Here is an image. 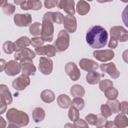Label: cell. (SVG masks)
<instances>
[{"instance_id": "obj_1", "label": "cell", "mask_w": 128, "mask_h": 128, "mask_svg": "<svg viewBox=\"0 0 128 128\" xmlns=\"http://www.w3.org/2000/svg\"><path fill=\"white\" fill-rule=\"evenodd\" d=\"M86 40L90 46L93 48L104 47L108 40V34L106 30L99 25L90 27L87 31Z\"/></svg>"}, {"instance_id": "obj_2", "label": "cell", "mask_w": 128, "mask_h": 128, "mask_svg": "<svg viewBox=\"0 0 128 128\" xmlns=\"http://www.w3.org/2000/svg\"><path fill=\"white\" fill-rule=\"evenodd\" d=\"M6 118L10 123L14 124L18 127L25 126L30 122V118L26 113L14 108L8 110Z\"/></svg>"}, {"instance_id": "obj_3", "label": "cell", "mask_w": 128, "mask_h": 128, "mask_svg": "<svg viewBox=\"0 0 128 128\" xmlns=\"http://www.w3.org/2000/svg\"><path fill=\"white\" fill-rule=\"evenodd\" d=\"M42 22L41 37L44 42H51L53 40L54 32L52 12H48L44 15Z\"/></svg>"}, {"instance_id": "obj_4", "label": "cell", "mask_w": 128, "mask_h": 128, "mask_svg": "<svg viewBox=\"0 0 128 128\" xmlns=\"http://www.w3.org/2000/svg\"><path fill=\"white\" fill-rule=\"evenodd\" d=\"M54 44L56 50L59 52H64L68 48L70 45V36L65 30H62L59 32Z\"/></svg>"}, {"instance_id": "obj_5", "label": "cell", "mask_w": 128, "mask_h": 128, "mask_svg": "<svg viewBox=\"0 0 128 128\" xmlns=\"http://www.w3.org/2000/svg\"><path fill=\"white\" fill-rule=\"evenodd\" d=\"M110 36L114 37L120 42H126L128 40V32L122 26H115L110 30Z\"/></svg>"}, {"instance_id": "obj_6", "label": "cell", "mask_w": 128, "mask_h": 128, "mask_svg": "<svg viewBox=\"0 0 128 128\" xmlns=\"http://www.w3.org/2000/svg\"><path fill=\"white\" fill-rule=\"evenodd\" d=\"M30 80L28 76L22 74L18 77L15 78L12 82L13 88L18 91L24 90L30 84Z\"/></svg>"}, {"instance_id": "obj_7", "label": "cell", "mask_w": 128, "mask_h": 128, "mask_svg": "<svg viewBox=\"0 0 128 128\" xmlns=\"http://www.w3.org/2000/svg\"><path fill=\"white\" fill-rule=\"evenodd\" d=\"M39 71L44 75L50 74L53 70V62L52 60L46 57H40L38 64Z\"/></svg>"}, {"instance_id": "obj_8", "label": "cell", "mask_w": 128, "mask_h": 128, "mask_svg": "<svg viewBox=\"0 0 128 128\" xmlns=\"http://www.w3.org/2000/svg\"><path fill=\"white\" fill-rule=\"evenodd\" d=\"M64 70L70 78L73 81L78 80L80 77V72L74 62H68L64 66Z\"/></svg>"}, {"instance_id": "obj_9", "label": "cell", "mask_w": 128, "mask_h": 128, "mask_svg": "<svg viewBox=\"0 0 128 128\" xmlns=\"http://www.w3.org/2000/svg\"><path fill=\"white\" fill-rule=\"evenodd\" d=\"M94 58L102 62H106L112 60L114 56V53L112 50H96L93 52Z\"/></svg>"}, {"instance_id": "obj_10", "label": "cell", "mask_w": 128, "mask_h": 128, "mask_svg": "<svg viewBox=\"0 0 128 128\" xmlns=\"http://www.w3.org/2000/svg\"><path fill=\"white\" fill-rule=\"evenodd\" d=\"M100 68L102 72L108 74L112 78L116 79L120 76V72L113 62L102 64L100 66Z\"/></svg>"}, {"instance_id": "obj_11", "label": "cell", "mask_w": 128, "mask_h": 128, "mask_svg": "<svg viewBox=\"0 0 128 128\" xmlns=\"http://www.w3.org/2000/svg\"><path fill=\"white\" fill-rule=\"evenodd\" d=\"M14 20L16 26L19 27H26L31 24L32 17V15L28 13L16 14L14 16Z\"/></svg>"}, {"instance_id": "obj_12", "label": "cell", "mask_w": 128, "mask_h": 128, "mask_svg": "<svg viewBox=\"0 0 128 128\" xmlns=\"http://www.w3.org/2000/svg\"><path fill=\"white\" fill-rule=\"evenodd\" d=\"M75 2L73 0H57L56 6L60 9H62L64 11L70 15L75 14Z\"/></svg>"}, {"instance_id": "obj_13", "label": "cell", "mask_w": 128, "mask_h": 128, "mask_svg": "<svg viewBox=\"0 0 128 128\" xmlns=\"http://www.w3.org/2000/svg\"><path fill=\"white\" fill-rule=\"evenodd\" d=\"M4 70L6 74L8 76H16L19 74L21 70L20 64L16 60H10L6 63Z\"/></svg>"}, {"instance_id": "obj_14", "label": "cell", "mask_w": 128, "mask_h": 128, "mask_svg": "<svg viewBox=\"0 0 128 128\" xmlns=\"http://www.w3.org/2000/svg\"><path fill=\"white\" fill-rule=\"evenodd\" d=\"M22 72L27 76H33L36 72V69L33 64L32 60H24L20 61Z\"/></svg>"}, {"instance_id": "obj_15", "label": "cell", "mask_w": 128, "mask_h": 128, "mask_svg": "<svg viewBox=\"0 0 128 128\" xmlns=\"http://www.w3.org/2000/svg\"><path fill=\"white\" fill-rule=\"evenodd\" d=\"M64 27L69 33H74L77 28L76 19L73 15L67 14L64 18Z\"/></svg>"}, {"instance_id": "obj_16", "label": "cell", "mask_w": 128, "mask_h": 128, "mask_svg": "<svg viewBox=\"0 0 128 128\" xmlns=\"http://www.w3.org/2000/svg\"><path fill=\"white\" fill-rule=\"evenodd\" d=\"M34 51L37 55L46 56L48 57H54L56 52V50L55 46L51 44H47L35 48Z\"/></svg>"}, {"instance_id": "obj_17", "label": "cell", "mask_w": 128, "mask_h": 128, "mask_svg": "<svg viewBox=\"0 0 128 128\" xmlns=\"http://www.w3.org/2000/svg\"><path fill=\"white\" fill-rule=\"evenodd\" d=\"M36 56L34 52L30 48H24L22 50L16 52L14 54V58L16 60H32Z\"/></svg>"}, {"instance_id": "obj_18", "label": "cell", "mask_w": 128, "mask_h": 128, "mask_svg": "<svg viewBox=\"0 0 128 128\" xmlns=\"http://www.w3.org/2000/svg\"><path fill=\"white\" fill-rule=\"evenodd\" d=\"M79 66L82 70L88 72L96 70L98 68V62L86 58H82L80 60Z\"/></svg>"}, {"instance_id": "obj_19", "label": "cell", "mask_w": 128, "mask_h": 128, "mask_svg": "<svg viewBox=\"0 0 128 128\" xmlns=\"http://www.w3.org/2000/svg\"><path fill=\"white\" fill-rule=\"evenodd\" d=\"M42 3L40 0H23L20 4V8L24 10H38L42 8Z\"/></svg>"}, {"instance_id": "obj_20", "label": "cell", "mask_w": 128, "mask_h": 128, "mask_svg": "<svg viewBox=\"0 0 128 128\" xmlns=\"http://www.w3.org/2000/svg\"><path fill=\"white\" fill-rule=\"evenodd\" d=\"M0 98L4 100L8 105L12 102V95L8 88L4 84H1L0 86Z\"/></svg>"}, {"instance_id": "obj_21", "label": "cell", "mask_w": 128, "mask_h": 128, "mask_svg": "<svg viewBox=\"0 0 128 128\" xmlns=\"http://www.w3.org/2000/svg\"><path fill=\"white\" fill-rule=\"evenodd\" d=\"M56 100L58 106L63 109H67L72 105V101L70 98L66 94L59 95L56 98Z\"/></svg>"}, {"instance_id": "obj_22", "label": "cell", "mask_w": 128, "mask_h": 128, "mask_svg": "<svg viewBox=\"0 0 128 128\" xmlns=\"http://www.w3.org/2000/svg\"><path fill=\"white\" fill-rule=\"evenodd\" d=\"M14 44L16 52L28 46L30 44V40L26 36H22L16 40Z\"/></svg>"}, {"instance_id": "obj_23", "label": "cell", "mask_w": 128, "mask_h": 128, "mask_svg": "<svg viewBox=\"0 0 128 128\" xmlns=\"http://www.w3.org/2000/svg\"><path fill=\"white\" fill-rule=\"evenodd\" d=\"M90 8V4L85 0H79L76 6V10L78 14L81 16L87 14Z\"/></svg>"}, {"instance_id": "obj_24", "label": "cell", "mask_w": 128, "mask_h": 128, "mask_svg": "<svg viewBox=\"0 0 128 128\" xmlns=\"http://www.w3.org/2000/svg\"><path fill=\"white\" fill-rule=\"evenodd\" d=\"M114 123L116 127L119 128H125L128 126V118L123 113L118 114L114 118Z\"/></svg>"}, {"instance_id": "obj_25", "label": "cell", "mask_w": 128, "mask_h": 128, "mask_svg": "<svg viewBox=\"0 0 128 128\" xmlns=\"http://www.w3.org/2000/svg\"><path fill=\"white\" fill-rule=\"evenodd\" d=\"M40 98L44 102L49 104L54 100L56 96L53 91L50 90L46 89L41 92Z\"/></svg>"}, {"instance_id": "obj_26", "label": "cell", "mask_w": 128, "mask_h": 128, "mask_svg": "<svg viewBox=\"0 0 128 128\" xmlns=\"http://www.w3.org/2000/svg\"><path fill=\"white\" fill-rule=\"evenodd\" d=\"M101 78L100 74L99 72L94 71L88 72L86 76V80L90 84H96L100 82Z\"/></svg>"}, {"instance_id": "obj_27", "label": "cell", "mask_w": 128, "mask_h": 128, "mask_svg": "<svg viewBox=\"0 0 128 128\" xmlns=\"http://www.w3.org/2000/svg\"><path fill=\"white\" fill-rule=\"evenodd\" d=\"M70 92L74 98H82L85 94V90L80 84H74L71 87Z\"/></svg>"}, {"instance_id": "obj_28", "label": "cell", "mask_w": 128, "mask_h": 128, "mask_svg": "<svg viewBox=\"0 0 128 128\" xmlns=\"http://www.w3.org/2000/svg\"><path fill=\"white\" fill-rule=\"evenodd\" d=\"M32 116L34 120L36 122H41L45 118V112L42 108L37 107L33 110Z\"/></svg>"}, {"instance_id": "obj_29", "label": "cell", "mask_w": 128, "mask_h": 128, "mask_svg": "<svg viewBox=\"0 0 128 128\" xmlns=\"http://www.w3.org/2000/svg\"><path fill=\"white\" fill-rule=\"evenodd\" d=\"M42 30V24L39 22H35L32 24L29 28V32L33 36H38L41 34Z\"/></svg>"}, {"instance_id": "obj_30", "label": "cell", "mask_w": 128, "mask_h": 128, "mask_svg": "<svg viewBox=\"0 0 128 128\" xmlns=\"http://www.w3.org/2000/svg\"><path fill=\"white\" fill-rule=\"evenodd\" d=\"M106 104L110 108L112 114H117L120 112V102L118 100H108Z\"/></svg>"}, {"instance_id": "obj_31", "label": "cell", "mask_w": 128, "mask_h": 128, "mask_svg": "<svg viewBox=\"0 0 128 128\" xmlns=\"http://www.w3.org/2000/svg\"><path fill=\"white\" fill-rule=\"evenodd\" d=\"M104 92L106 97L108 100L116 99L118 96V90L113 86L108 88Z\"/></svg>"}, {"instance_id": "obj_32", "label": "cell", "mask_w": 128, "mask_h": 128, "mask_svg": "<svg viewBox=\"0 0 128 128\" xmlns=\"http://www.w3.org/2000/svg\"><path fill=\"white\" fill-rule=\"evenodd\" d=\"M2 49L6 54H12L14 51H15L14 42L10 40L6 42L2 45Z\"/></svg>"}, {"instance_id": "obj_33", "label": "cell", "mask_w": 128, "mask_h": 128, "mask_svg": "<svg viewBox=\"0 0 128 128\" xmlns=\"http://www.w3.org/2000/svg\"><path fill=\"white\" fill-rule=\"evenodd\" d=\"M2 10L4 14L7 16H11L15 12L16 7L15 6L10 3H6L3 6H2Z\"/></svg>"}, {"instance_id": "obj_34", "label": "cell", "mask_w": 128, "mask_h": 128, "mask_svg": "<svg viewBox=\"0 0 128 128\" xmlns=\"http://www.w3.org/2000/svg\"><path fill=\"white\" fill-rule=\"evenodd\" d=\"M80 116V113L78 110L74 106H70L68 112V116L70 120L74 122L77 120Z\"/></svg>"}, {"instance_id": "obj_35", "label": "cell", "mask_w": 128, "mask_h": 128, "mask_svg": "<svg viewBox=\"0 0 128 128\" xmlns=\"http://www.w3.org/2000/svg\"><path fill=\"white\" fill-rule=\"evenodd\" d=\"M72 106H74L78 110H81L84 106V100L82 98H74L72 101Z\"/></svg>"}, {"instance_id": "obj_36", "label": "cell", "mask_w": 128, "mask_h": 128, "mask_svg": "<svg viewBox=\"0 0 128 128\" xmlns=\"http://www.w3.org/2000/svg\"><path fill=\"white\" fill-rule=\"evenodd\" d=\"M64 14L60 12H52V20L53 22L58 24H62L64 22Z\"/></svg>"}, {"instance_id": "obj_37", "label": "cell", "mask_w": 128, "mask_h": 128, "mask_svg": "<svg viewBox=\"0 0 128 128\" xmlns=\"http://www.w3.org/2000/svg\"><path fill=\"white\" fill-rule=\"evenodd\" d=\"M114 84L113 82L109 79H105L100 82L98 85L100 90L102 92H104L108 88L113 86Z\"/></svg>"}, {"instance_id": "obj_38", "label": "cell", "mask_w": 128, "mask_h": 128, "mask_svg": "<svg viewBox=\"0 0 128 128\" xmlns=\"http://www.w3.org/2000/svg\"><path fill=\"white\" fill-rule=\"evenodd\" d=\"M44 41L43 40L42 37L32 38L30 40L31 45L35 48L42 46V45L44 44Z\"/></svg>"}, {"instance_id": "obj_39", "label": "cell", "mask_w": 128, "mask_h": 128, "mask_svg": "<svg viewBox=\"0 0 128 128\" xmlns=\"http://www.w3.org/2000/svg\"><path fill=\"white\" fill-rule=\"evenodd\" d=\"M100 111L102 114L106 118H109L112 114L110 108L106 104H102L101 105Z\"/></svg>"}, {"instance_id": "obj_40", "label": "cell", "mask_w": 128, "mask_h": 128, "mask_svg": "<svg viewBox=\"0 0 128 128\" xmlns=\"http://www.w3.org/2000/svg\"><path fill=\"white\" fill-rule=\"evenodd\" d=\"M85 120L88 124L90 125L96 126L98 120L97 115L94 114H89L85 117Z\"/></svg>"}, {"instance_id": "obj_41", "label": "cell", "mask_w": 128, "mask_h": 128, "mask_svg": "<svg viewBox=\"0 0 128 128\" xmlns=\"http://www.w3.org/2000/svg\"><path fill=\"white\" fill-rule=\"evenodd\" d=\"M74 128H88V123L82 118H78L74 122Z\"/></svg>"}, {"instance_id": "obj_42", "label": "cell", "mask_w": 128, "mask_h": 128, "mask_svg": "<svg viewBox=\"0 0 128 128\" xmlns=\"http://www.w3.org/2000/svg\"><path fill=\"white\" fill-rule=\"evenodd\" d=\"M98 120L96 124V126L97 128H102L104 127L105 125L106 122L107 121L106 118L102 114H98L97 115Z\"/></svg>"}, {"instance_id": "obj_43", "label": "cell", "mask_w": 128, "mask_h": 128, "mask_svg": "<svg viewBox=\"0 0 128 128\" xmlns=\"http://www.w3.org/2000/svg\"><path fill=\"white\" fill-rule=\"evenodd\" d=\"M118 40L114 37L110 36L109 42L108 43V47L112 49H114L118 46Z\"/></svg>"}, {"instance_id": "obj_44", "label": "cell", "mask_w": 128, "mask_h": 128, "mask_svg": "<svg viewBox=\"0 0 128 128\" xmlns=\"http://www.w3.org/2000/svg\"><path fill=\"white\" fill-rule=\"evenodd\" d=\"M128 103L126 101H123L120 103V111L125 114L128 113Z\"/></svg>"}, {"instance_id": "obj_45", "label": "cell", "mask_w": 128, "mask_h": 128, "mask_svg": "<svg viewBox=\"0 0 128 128\" xmlns=\"http://www.w3.org/2000/svg\"><path fill=\"white\" fill-rule=\"evenodd\" d=\"M57 0H44V6L47 9H50L55 7L56 6Z\"/></svg>"}, {"instance_id": "obj_46", "label": "cell", "mask_w": 128, "mask_h": 128, "mask_svg": "<svg viewBox=\"0 0 128 128\" xmlns=\"http://www.w3.org/2000/svg\"><path fill=\"white\" fill-rule=\"evenodd\" d=\"M0 114H2L3 113L5 112L7 108V104L6 102L2 99L0 98Z\"/></svg>"}, {"instance_id": "obj_47", "label": "cell", "mask_w": 128, "mask_h": 128, "mask_svg": "<svg viewBox=\"0 0 128 128\" xmlns=\"http://www.w3.org/2000/svg\"><path fill=\"white\" fill-rule=\"evenodd\" d=\"M105 128H114L116 127L114 122L113 121H106L104 126Z\"/></svg>"}, {"instance_id": "obj_48", "label": "cell", "mask_w": 128, "mask_h": 128, "mask_svg": "<svg viewBox=\"0 0 128 128\" xmlns=\"http://www.w3.org/2000/svg\"><path fill=\"white\" fill-rule=\"evenodd\" d=\"M6 122L4 119V118L0 116V128H5L6 127Z\"/></svg>"}, {"instance_id": "obj_49", "label": "cell", "mask_w": 128, "mask_h": 128, "mask_svg": "<svg viewBox=\"0 0 128 128\" xmlns=\"http://www.w3.org/2000/svg\"><path fill=\"white\" fill-rule=\"evenodd\" d=\"M0 72H2L3 70H4L5 66L6 64V62L4 60L0 58Z\"/></svg>"}, {"instance_id": "obj_50", "label": "cell", "mask_w": 128, "mask_h": 128, "mask_svg": "<svg viewBox=\"0 0 128 128\" xmlns=\"http://www.w3.org/2000/svg\"><path fill=\"white\" fill-rule=\"evenodd\" d=\"M22 2H23V0H14V2L16 5H20L22 4Z\"/></svg>"}, {"instance_id": "obj_51", "label": "cell", "mask_w": 128, "mask_h": 128, "mask_svg": "<svg viewBox=\"0 0 128 128\" xmlns=\"http://www.w3.org/2000/svg\"><path fill=\"white\" fill-rule=\"evenodd\" d=\"M64 127L65 128H68V127H71V128H72V127H74V126H72L71 124H70V123H66V125L64 126Z\"/></svg>"}]
</instances>
